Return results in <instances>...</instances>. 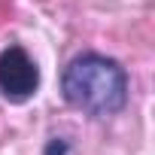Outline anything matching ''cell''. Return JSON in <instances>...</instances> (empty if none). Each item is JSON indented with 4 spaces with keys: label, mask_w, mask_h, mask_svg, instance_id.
Returning a JSON list of instances; mask_svg holds the SVG:
<instances>
[{
    "label": "cell",
    "mask_w": 155,
    "mask_h": 155,
    "mask_svg": "<svg viewBox=\"0 0 155 155\" xmlns=\"http://www.w3.org/2000/svg\"><path fill=\"white\" fill-rule=\"evenodd\" d=\"M131 76L104 52H79L61 70V97L88 119H113L128 107Z\"/></svg>",
    "instance_id": "obj_1"
},
{
    "label": "cell",
    "mask_w": 155,
    "mask_h": 155,
    "mask_svg": "<svg viewBox=\"0 0 155 155\" xmlns=\"http://www.w3.org/2000/svg\"><path fill=\"white\" fill-rule=\"evenodd\" d=\"M40 88V67L25 46H6L0 52V94L9 104H25Z\"/></svg>",
    "instance_id": "obj_2"
},
{
    "label": "cell",
    "mask_w": 155,
    "mask_h": 155,
    "mask_svg": "<svg viewBox=\"0 0 155 155\" xmlns=\"http://www.w3.org/2000/svg\"><path fill=\"white\" fill-rule=\"evenodd\" d=\"M43 155H70V140L67 137H49L43 146Z\"/></svg>",
    "instance_id": "obj_3"
}]
</instances>
